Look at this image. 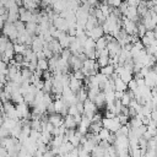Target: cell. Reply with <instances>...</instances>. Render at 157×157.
I'll return each mask as SVG.
<instances>
[{
	"label": "cell",
	"instance_id": "cell-1",
	"mask_svg": "<svg viewBox=\"0 0 157 157\" xmlns=\"http://www.w3.org/2000/svg\"><path fill=\"white\" fill-rule=\"evenodd\" d=\"M83 105H85V112H83V114L87 115V117H90L91 119H92V117L94 115V113L97 112V109H99V108L97 107V104H96L93 101H91L90 98H87V99L83 102Z\"/></svg>",
	"mask_w": 157,
	"mask_h": 157
},
{
	"label": "cell",
	"instance_id": "cell-2",
	"mask_svg": "<svg viewBox=\"0 0 157 157\" xmlns=\"http://www.w3.org/2000/svg\"><path fill=\"white\" fill-rule=\"evenodd\" d=\"M16 110L18 113V117L20 118H29L31 119V110H29V105L27 103H20L16 105Z\"/></svg>",
	"mask_w": 157,
	"mask_h": 157
},
{
	"label": "cell",
	"instance_id": "cell-3",
	"mask_svg": "<svg viewBox=\"0 0 157 157\" xmlns=\"http://www.w3.org/2000/svg\"><path fill=\"white\" fill-rule=\"evenodd\" d=\"M53 25H54L56 28H59V29H61V31H64V32H67V31H69V25H67V22H66V18L61 17L60 13L54 18Z\"/></svg>",
	"mask_w": 157,
	"mask_h": 157
},
{
	"label": "cell",
	"instance_id": "cell-4",
	"mask_svg": "<svg viewBox=\"0 0 157 157\" xmlns=\"http://www.w3.org/2000/svg\"><path fill=\"white\" fill-rule=\"evenodd\" d=\"M86 33H87V36L88 37H92L93 39H98L99 37H103L105 33H104V29H103V27H102V25H97V26H94L93 27V29H91V31H86Z\"/></svg>",
	"mask_w": 157,
	"mask_h": 157
},
{
	"label": "cell",
	"instance_id": "cell-5",
	"mask_svg": "<svg viewBox=\"0 0 157 157\" xmlns=\"http://www.w3.org/2000/svg\"><path fill=\"white\" fill-rule=\"evenodd\" d=\"M114 145L117 146L118 150H120V148H129V147H130L129 137H128V136H124V135L117 136V140H115Z\"/></svg>",
	"mask_w": 157,
	"mask_h": 157
},
{
	"label": "cell",
	"instance_id": "cell-6",
	"mask_svg": "<svg viewBox=\"0 0 157 157\" xmlns=\"http://www.w3.org/2000/svg\"><path fill=\"white\" fill-rule=\"evenodd\" d=\"M49 121L54 124V126H60L64 124V117L60 114V113H53V114H49Z\"/></svg>",
	"mask_w": 157,
	"mask_h": 157
},
{
	"label": "cell",
	"instance_id": "cell-7",
	"mask_svg": "<svg viewBox=\"0 0 157 157\" xmlns=\"http://www.w3.org/2000/svg\"><path fill=\"white\" fill-rule=\"evenodd\" d=\"M49 48L54 52V54H56V55H60L61 54V52H63V47H61V44H60V42H59V39H56V38H54L52 42H49Z\"/></svg>",
	"mask_w": 157,
	"mask_h": 157
},
{
	"label": "cell",
	"instance_id": "cell-8",
	"mask_svg": "<svg viewBox=\"0 0 157 157\" xmlns=\"http://www.w3.org/2000/svg\"><path fill=\"white\" fill-rule=\"evenodd\" d=\"M70 88L76 93L82 86H83V81L82 80H78V78H76V77H74V75H71V80H70Z\"/></svg>",
	"mask_w": 157,
	"mask_h": 157
},
{
	"label": "cell",
	"instance_id": "cell-9",
	"mask_svg": "<svg viewBox=\"0 0 157 157\" xmlns=\"http://www.w3.org/2000/svg\"><path fill=\"white\" fill-rule=\"evenodd\" d=\"M64 124H65V126H66L67 129H76V126L78 125V124L76 123L74 115H71V114H67V115L64 117Z\"/></svg>",
	"mask_w": 157,
	"mask_h": 157
},
{
	"label": "cell",
	"instance_id": "cell-10",
	"mask_svg": "<svg viewBox=\"0 0 157 157\" xmlns=\"http://www.w3.org/2000/svg\"><path fill=\"white\" fill-rule=\"evenodd\" d=\"M11 101H12L13 103H16V104L23 103V102H25V94H22L21 91L17 90V91L12 92V94H11Z\"/></svg>",
	"mask_w": 157,
	"mask_h": 157
},
{
	"label": "cell",
	"instance_id": "cell-11",
	"mask_svg": "<svg viewBox=\"0 0 157 157\" xmlns=\"http://www.w3.org/2000/svg\"><path fill=\"white\" fill-rule=\"evenodd\" d=\"M114 82H115V90H118V91H124V92L129 90V88H128V83L124 82L120 76H118V77L114 80Z\"/></svg>",
	"mask_w": 157,
	"mask_h": 157
},
{
	"label": "cell",
	"instance_id": "cell-12",
	"mask_svg": "<svg viewBox=\"0 0 157 157\" xmlns=\"http://www.w3.org/2000/svg\"><path fill=\"white\" fill-rule=\"evenodd\" d=\"M128 125L130 126V129L139 128V126L142 125V119H141L139 115H136V117H131V119H130V121L128 123Z\"/></svg>",
	"mask_w": 157,
	"mask_h": 157
},
{
	"label": "cell",
	"instance_id": "cell-13",
	"mask_svg": "<svg viewBox=\"0 0 157 157\" xmlns=\"http://www.w3.org/2000/svg\"><path fill=\"white\" fill-rule=\"evenodd\" d=\"M132 74H134L132 71H129V70H126V69H125V70H124V71H123V72H121L119 76L121 77V80H123L124 82L129 83V82H130V81L134 78V75H132Z\"/></svg>",
	"mask_w": 157,
	"mask_h": 157
},
{
	"label": "cell",
	"instance_id": "cell-14",
	"mask_svg": "<svg viewBox=\"0 0 157 157\" xmlns=\"http://www.w3.org/2000/svg\"><path fill=\"white\" fill-rule=\"evenodd\" d=\"M94 103L97 104L98 108H102L104 104H105V93L104 92H99L94 99Z\"/></svg>",
	"mask_w": 157,
	"mask_h": 157
},
{
	"label": "cell",
	"instance_id": "cell-15",
	"mask_svg": "<svg viewBox=\"0 0 157 157\" xmlns=\"http://www.w3.org/2000/svg\"><path fill=\"white\" fill-rule=\"evenodd\" d=\"M37 27H38V23L34 22V21H28V22H26V31H27L29 34H36Z\"/></svg>",
	"mask_w": 157,
	"mask_h": 157
},
{
	"label": "cell",
	"instance_id": "cell-16",
	"mask_svg": "<svg viewBox=\"0 0 157 157\" xmlns=\"http://www.w3.org/2000/svg\"><path fill=\"white\" fill-rule=\"evenodd\" d=\"M103 128V124L102 121H92L91 125H90V131L94 132V134H98Z\"/></svg>",
	"mask_w": 157,
	"mask_h": 157
},
{
	"label": "cell",
	"instance_id": "cell-17",
	"mask_svg": "<svg viewBox=\"0 0 157 157\" xmlns=\"http://www.w3.org/2000/svg\"><path fill=\"white\" fill-rule=\"evenodd\" d=\"M32 16H33V11L32 10H26L23 13H20V20L23 21V22H28L32 20Z\"/></svg>",
	"mask_w": 157,
	"mask_h": 157
},
{
	"label": "cell",
	"instance_id": "cell-18",
	"mask_svg": "<svg viewBox=\"0 0 157 157\" xmlns=\"http://www.w3.org/2000/svg\"><path fill=\"white\" fill-rule=\"evenodd\" d=\"M99 71L102 72V74H104V75H107V76H110L114 71H115V67H114V65H110V64H108L107 66H103V67H101L99 69Z\"/></svg>",
	"mask_w": 157,
	"mask_h": 157
},
{
	"label": "cell",
	"instance_id": "cell-19",
	"mask_svg": "<svg viewBox=\"0 0 157 157\" xmlns=\"http://www.w3.org/2000/svg\"><path fill=\"white\" fill-rule=\"evenodd\" d=\"M107 44H108V42H107L105 37L104 36L103 37H99L96 40V49H104V48H107Z\"/></svg>",
	"mask_w": 157,
	"mask_h": 157
},
{
	"label": "cell",
	"instance_id": "cell-20",
	"mask_svg": "<svg viewBox=\"0 0 157 157\" xmlns=\"http://www.w3.org/2000/svg\"><path fill=\"white\" fill-rule=\"evenodd\" d=\"M34 99H36V93H33V92H28V93H26L25 94V103H27L28 105H33V103H34Z\"/></svg>",
	"mask_w": 157,
	"mask_h": 157
},
{
	"label": "cell",
	"instance_id": "cell-21",
	"mask_svg": "<svg viewBox=\"0 0 157 157\" xmlns=\"http://www.w3.org/2000/svg\"><path fill=\"white\" fill-rule=\"evenodd\" d=\"M134 130V132H135V135L137 136V137H141L146 131H147V125H145V124H142L141 126H139V128H135V129H132Z\"/></svg>",
	"mask_w": 157,
	"mask_h": 157
},
{
	"label": "cell",
	"instance_id": "cell-22",
	"mask_svg": "<svg viewBox=\"0 0 157 157\" xmlns=\"http://www.w3.org/2000/svg\"><path fill=\"white\" fill-rule=\"evenodd\" d=\"M15 26H16V28H17V31H18L20 34H22V33L26 32V22H23L21 20H17L15 22Z\"/></svg>",
	"mask_w": 157,
	"mask_h": 157
},
{
	"label": "cell",
	"instance_id": "cell-23",
	"mask_svg": "<svg viewBox=\"0 0 157 157\" xmlns=\"http://www.w3.org/2000/svg\"><path fill=\"white\" fill-rule=\"evenodd\" d=\"M83 48H86V49H93V48H96V39H93L92 37H88L87 40L85 42Z\"/></svg>",
	"mask_w": 157,
	"mask_h": 157
},
{
	"label": "cell",
	"instance_id": "cell-24",
	"mask_svg": "<svg viewBox=\"0 0 157 157\" xmlns=\"http://www.w3.org/2000/svg\"><path fill=\"white\" fill-rule=\"evenodd\" d=\"M98 134H99V136H101L102 140H108L109 136H110V134H112V131L109 129H107V128H102V130Z\"/></svg>",
	"mask_w": 157,
	"mask_h": 157
},
{
	"label": "cell",
	"instance_id": "cell-25",
	"mask_svg": "<svg viewBox=\"0 0 157 157\" xmlns=\"http://www.w3.org/2000/svg\"><path fill=\"white\" fill-rule=\"evenodd\" d=\"M104 153H105V150L102 148L99 145H96V147H94L93 151L91 152L92 156H104Z\"/></svg>",
	"mask_w": 157,
	"mask_h": 157
},
{
	"label": "cell",
	"instance_id": "cell-26",
	"mask_svg": "<svg viewBox=\"0 0 157 157\" xmlns=\"http://www.w3.org/2000/svg\"><path fill=\"white\" fill-rule=\"evenodd\" d=\"M38 67L42 69L43 71L44 70H48L49 69V61H48V59H38Z\"/></svg>",
	"mask_w": 157,
	"mask_h": 157
},
{
	"label": "cell",
	"instance_id": "cell-27",
	"mask_svg": "<svg viewBox=\"0 0 157 157\" xmlns=\"http://www.w3.org/2000/svg\"><path fill=\"white\" fill-rule=\"evenodd\" d=\"M146 31H147L146 26H145L142 22H139V23H137V33H139L140 38H141V37H144V36L146 34Z\"/></svg>",
	"mask_w": 157,
	"mask_h": 157
},
{
	"label": "cell",
	"instance_id": "cell-28",
	"mask_svg": "<svg viewBox=\"0 0 157 157\" xmlns=\"http://www.w3.org/2000/svg\"><path fill=\"white\" fill-rule=\"evenodd\" d=\"M52 88H53V78L44 80V87H43V91H44V92H52Z\"/></svg>",
	"mask_w": 157,
	"mask_h": 157
},
{
	"label": "cell",
	"instance_id": "cell-29",
	"mask_svg": "<svg viewBox=\"0 0 157 157\" xmlns=\"http://www.w3.org/2000/svg\"><path fill=\"white\" fill-rule=\"evenodd\" d=\"M97 63L99 64L101 67L107 66L109 64V56H99V58H97Z\"/></svg>",
	"mask_w": 157,
	"mask_h": 157
},
{
	"label": "cell",
	"instance_id": "cell-30",
	"mask_svg": "<svg viewBox=\"0 0 157 157\" xmlns=\"http://www.w3.org/2000/svg\"><path fill=\"white\" fill-rule=\"evenodd\" d=\"M72 75H74V77H76V78H78V80H82V81H83V78L86 77V74L82 71V69H78V70H74Z\"/></svg>",
	"mask_w": 157,
	"mask_h": 157
},
{
	"label": "cell",
	"instance_id": "cell-31",
	"mask_svg": "<svg viewBox=\"0 0 157 157\" xmlns=\"http://www.w3.org/2000/svg\"><path fill=\"white\" fill-rule=\"evenodd\" d=\"M120 99H121L123 105H129V104H130V102H131V97L129 96L128 91H125V92H124V94H123V97H121Z\"/></svg>",
	"mask_w": 157,
	"mask_h": 157
},
{
	"label": "cell",
	"instance_id": "cell-32",
	"mask_svg": "<svg viewBox=\"0 0 157 157\" xmlns=\"http://www.w3.org/2000/svg\"><path fill=\"white\" fill-rule=\"evenodd\" d=\"M118 118H119V121L121 123V125H126L130 120H129V115H126V114H123V113H120V114H118Z\"/></svg>",
	"mask_w": 157,
	"mask_h": 157
},
{
	"label": "cell",
	"instance_id": "cell-33",
	"mask_svg": "<svg viewBox=\"0 0 157 157\" xmlns=\"http://www.w3.org/2000/svg\"><path fill=\"white\" fill-rule=\"evenodd\" d=\"M137 87H139V85H137V80L134 77V78L128 83V88H129V90H132V91H136Z\"/></svg>",
	"mask_w": 157,
	"mask_h": 157
},
{
	"label": "cell",
	"instance_id": "cell-34",
	"mask_svg": "<svg viewBox=\"0 0 157 157\" xmlns=\"http://www.w3.org/2000/svg\"><path fill=\"white\" fill-rule=\"evenodd\" d=\"M10 135H11L10 130L7 128H5L4 125H1V128H0V137H6V136H10Z\"/></svg>",
	"mask_w": 157,
	"mask_h": 157
},
{
	"label": "cell",
	"instance_id": "cell-35",
	"mask_svg": "<svg viewBox=\"0 0 157 157\" xmlns=\"http://www.w3.org/2000/svg\"><path fill=\"white\" fill-rule=\"evenodd\" d=\"M152 39H153V38H150V37H147L146 34H145L144 37H141V42L144 43L145 48H146V47H148V45H151V43H152Z\"/></svg>",
	"mask_w": 157,
	"mask_h": 157
},
{
	"label": "cell",
	"instance_id": "cell-36",
	"mask_svg": "<svg viewBox=\"0 0 157 157\" xmlns=\"http://www.w3.org/2000/svg\"><path fill=\"white\" fill-rule=\"evenodd\" d=\"M77 113H80L78 109H77V105H76V104H70V105H69V114L76 115Z\"/></svg>",
	"mask_w": 157,
	"mask_h": 157
},
{
	"label": "cell",
	"instance_id": "cell-37",
	"mask_svg": "<svg viewBox=\"0 0 157 157\" xmlns=\"http://www.w3.org/2000/svg\"><path fill=\"white\" fill-rule=\"evenodd\" d=\"M147 145H148V140L146 137H144V136L139 137V146L140 147H147Z\"/></svg>",
	"mask_w": 157,
	"mask_h": 157
},
{
	"label": "cell",
	"instance_id": "cell-38",
	"mask_svg": "<svg viewBox=\"0 0 157 157\" xmlns=\"http://www.w3.org/2000/svg\"><path fill=\"white\" fill-rule=\"evenodd\" d=\"M107 2H108L110 6H113V7H119L120 4L123 2V0H108Z\"/></svg>",
	"mask_w": 157,
	"mask_h": 157
},
{
	"label": "cell",
	"instance_id": "cell-39",
	"mask_svg": "<svg viewBox=\"0 0 157 157\" xmlns=\"http://www.w3.org/2000/svg\"><path fill=\"white\" fill-rule=\"evenodd\" d=\"M147 131L152 135V136H156L157 135V126H152V125H147Z\"/></svg>",
	"mask_w": 157,
	"mask_h": 157
},
{
	"label": "cell",
	"instance_id": "cell-40",
	"mask_svg": "<svg viewBox=\"0 0 157 157\" xmlns=\"http://www.w3.org/2000/svg\"><path fill=\"white\" fill-rule=\"evenodd\" d=\"M47 112H48L49 114L55 113V105H54V102H52V103H49V104L47 105Z\"/></svg>",
	"mask_w": 157,
	"mask_h": 157
},
{
	"label": "cell",
	"instance_id": "cell-41",
	"mask_svg": "<svg viewBox=\"0 0 157 157\" xmlns=\"http://www.w3.org/2000/svg\"><path fill=\"white\" fill-rule=\"evenodd\" d=\"M102 119H103V117H102V114L101 113H94V115L92 117V121H102Z\"/></svg>",
	"mask_w": 157,
	"mask_h": 157
},
{
	"label": "cell",
	"instance_id": "cell-42",
	"mask_svg": "<svg viewBox=\"0 0 157 157\" xmlns=\"http://www.w3.org/2000/svg\"><path fill=\"white\" fill-rule=\"evenodd\" d=\"M105 117H107V118H115L117 114H115L114 112H112V110H107V112H105Z\"/></svg>",
	"mask_w": 157,
	"mask_h": 157
},
{
	"label": "cell",
	"instance_id": "cell-43",
	"mask_svg": "<svg viewBox=\"0 0 157 157\" xmlns=\"http://www.w3.org/2000/svg\"><path fill=\"white\" fill-rule=\"evenodd\" d=\"M146 36L150 38H155V31L153 29H147L146 31Z\"/></svg>",
	"mask_w": 157,
	"mask_h": 157
},
{
	"label": "cell",
	"instance_id": "cell-44",
	"mask_svg": "<svg viewBox=\"0 0 157 157\" xmlns=\"http://www.w3.org/2000/svg\"><path fill=\"white\" fill-rule=\"evenodd\" d=\"M37 56H38V59H47V56H45V54H44L43 50L37 52Z\"/></svg>",
	"mask_w": 157,
	"mask_h": 157
},
{
	"label": "cell",
	"instance_id": "cell-45",
	"mask_svg": "<svg viewBox=\"0 0 157 157\" xmlns=\"http://www.w3.org/2000/svg\"><path fill=\"white\" fill-rule=\"evenodd\" d=\"M123 94H124V91H118V90H115V98H117V99H120V98L123 97Z\"/></svg>",
	"mask_w": 157,
	"mask_h": 157
},
{
	"label": "cell",
	"instance_id": "cell-46",
	"mask_svg": "<svg viewBox=\"0 0 157 157\" xmlns=\"http://www.w3.org/2000/svg\"><path fill=\"white\" fill-rule=\"evenodd\" d=\"M137 85H139V87L145 86V85H146V82H145V77H144V78H137Z\"/></svg>",
	"mask_w": 157,
	"mask_h": 157
},
{
	"label": "cell",
	"instance_id": "cell-47",
	"mask_svg": "<svg viewBox=\"0 0 157 157\" xmlns=\"http://www.w3.org/2000/svg\"><path fill=\"white\" fill-rule=\"evenodd\" d=\"M142 136H144V137H146V139H147V140H151V139H152V137H153V136H152V135H151V134H150V132H148V131H146V132H145V134H144V135H142Z\"/></svg>",
	"mask_w": 157,
	"mask_h": 157
},
{
	"label": "cell",
	"instance_id": "cell-48",
	"mask_svg": "<svg viewBox=\"0 0 157 157\" xmlns=\"http://www.w3.org/2000/svg\"><path fill=\"white\" fill-rule=\"evenodd\" d=\"M155 67H156V70H157V63H156V66H155Z\"/></svg>",
	"mask_w": 157,
	"mask_h": 157
},
{
	"label": "cell",
	"instance_id": "cell-49",
	"mask_svg": "<svg viewBox=\"0 0 157 157\" xmlns=\"http://www.w3.org/2000/svg\"><path fill=\"white\" fill-rule=\"evenodd\" d=\"M102 1H105V2H107V1H108V0H102Z\"/></svg>",
	"mask_w": 157,
	"mask_h": 157
},
{
	"label": "cell",
	"instance_id": "cell-50",
	"mask_svg": "<svg viewBox=\"0 0 157 157\" xmlns=\"http://www.w3.org/2000/svg\"><path fill=\"white\" fill-rule=\"evenodd\" d=\"M141 1H146V0H141Z\"/></svg>",
	"mask_w": 157,
	"mask_h": 157
},
{
	"label": "cell",
	"instance_id": "cell-51",
	"mask_svg": "<svg viewBox=\"0 0 157 157\" xmlns=\"http://www.w3.org/2000/svg\"><path fill=\"white\" fill-rule=\"evenodd\" d=\"M125 1H126V0H125Z\"/></svg>",
	"mask_w": 157,
	"mask_h": 157
}]
</instances>
